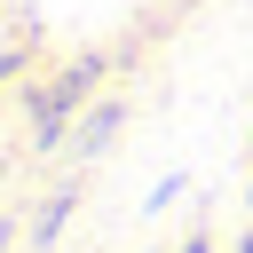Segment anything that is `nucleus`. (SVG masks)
<instances>
[{"label": "nucleus", "mask_w": 253, "mask_h": 253, "mask_svg": "<svg viewBox=\"0 0 253 253\" xmlns=\"http://www.w3.org/2000/svg\"><path fill=\"white\" fill-rule=\"evenodd\" d=\"M71 213H79V182H63V190H55L47 206H40V221H32V245H47V237H55V229H63Z\"/></svg>", "instance_id": "nucleus-3"}, {"label": "nucleus", "mask_w": 253, "mask_h": 253, "mask_svg": "<svg viewBox=\"0 0 253 253\" xmlns=\"http://www.w3.org/2000/svg\"><path fill=\"white\" fill-rule=\"evenodd\" d=\"M182 253H213V237H206V229H190V237H182Z\"/></svg>", "instance_id": "nucleus-5"}, {"label": "nucleus", "mask_w": 253, "mask_h": 253, "mask_svg": "<svg viewBox=\"0 0 253 253\" xmlns=\"http://www.w3.org/2000/svg\"><path fill=\"white\" fill-rule=\"evenodd\" d=\"M237 253H253V229H245V245H237Z\"/></svg>", "instance_id": "nucleus-7"}, {"label": "nucleus", "mask_w": 253, "mask_h": 253, "mask_svg": "<svg viewBox=\"0 0 253 253\" xmlns=\"http://www.w3.org/2000/svg\"><path fill=\"white\" fill-rule=\"evenodd\" d=\"M16 71H24V47H0V87H8Z\"/></svg>", "instance_id": "nucleus-4"}, {"label": "nucleus", "mask_w": 253, "mask_h": 253, "mask_svg": "<svg viewBox=\"0 0 253 253\" xmlns=\"http://www.w3.org/2000/svg\"><path fill=\"white\" fill-rule=\"evenodd\" d=\"M95 71H103V63H95V55H79V63H71V71H63V79H55L40 103H32V142H40V150H55V142H63L71 111L95 95Z\"/></svg>", "instance_id": "nucleus-1"}, {"label": "nucleus", "mask_w": 253, "mask_h": 253, "mask_svg": "<svg viewBox=\"0 0 253 253\" xmlns=\"http://www.w3.org/2000/svg\"><path fill=\"white\" fill-rule=\"evenodd\" d=\"M8 237H16V229H8V221H0V253H8Z\"/></svg>", "instance_id": "nucleus-6"}, {"label": "nucleus", "mask_w": 253, "mask_h": 253, "mask_svg": "<svg viewBox=\"0 0 253 253\" xmlns=\"http://www.w3.org/2000/svg\"><path fill=\"white\" fill-rule=\"evenodd\" d=\"M119 119H126V103H119V95H103V103H95V111H87V119H79V150H87V158H95V150H103V142H111V134H119Z\"/></svg>", "instance_id": "nucleus-2"}]
</instances>
